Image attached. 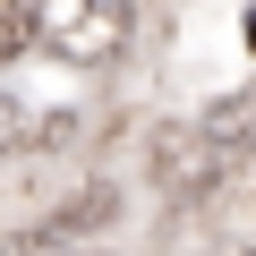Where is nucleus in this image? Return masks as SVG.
Here are the masks:
<instances>
[{
	"instance_id": "nucleus-2",
	"label": "nucleus",
	"mask_w": 256,
	"mask_h": 256,
	"mask_svg": "<svg viewBox=\"0 0 256 256\" xmlns=\"http://www.w3.org/2000/svg\"><path fill=\"white\" fill-rule=\"evenodd\" d=\"M230 171H239V162H222V154L196 137V120H171V128H154V180H162L171 196H214Z\"/></svg>"
},
{
	"instance_id": "nucleus-1",
	"label": "nucleus",
	"mask_w": 256,
	"mask_h": 256,
	"mask_svg": "<svg viewBox=\"0 0 256 256\" xmlns=\"http://www.w3.org/2000/svg\"><path fill=\"white\" fill-rule=\"evenodd\" d=\"M137 34V9L128 0H34L26 9V43L60 68H111Z\"/></svg>"
},
{
	"instance_id": "nucleus-5",
	"label": "nucleus",
	"mask_w": 256,
	"mask_h": 256,
	"mask_svg": "<svg viewBox=\"0 0 256 256\" xmlns=\"http://www.w3.org/2000/svg\"><path fill=\"white\" fill-rule=\"evenodd\" d=\"M18 43H26V26H18V9H9V0H0V60H9Z\"/></svg>"
},
{
	"instance_id": "nucleus-4",
	"label": "nucleus",
	"mask_w": 256,
	"mask_h": 256,
	"mask_svg": "<svg viewBox=\"0 0 256 256\" xmlns=\"http://www.w3.org/2000/svg\"><path fill=\"white\" fill-rule=\"evenodd\" d=\"M0 256H94V248H77L60 230H26V239H0Z\"/></svg>"
},
{
	"instance_id": "nucleus-3",
	"label": "nucleus",
	"mask_w": 256,
	"mask_h": 256,
	"mask_svg": "<svg viewBox=\"0 0 256 256\" xmlns=\"http://www.w3.org/2000/svg\"><path fill=\"white\" fill-rule=\"evenodd\" d=\"M196 137L222 154V162H239L248 146H256V86H239V94H222L205 120H196Z\"/></svg>"
}]
</instances>
